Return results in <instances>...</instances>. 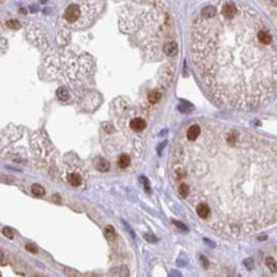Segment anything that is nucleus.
<instances>
[{
    "mask_svg": "<svg viewBox=\"0 0 277 277\" xmlns=\"http://www.w3.org/2000/svg\"><path fill=\"white\" fill-rule=\"evenodd\" d=\"M201 128L195 139L177 138L170 161L172 179L189 187L187 204H207L204 222L229 236L276 224L277 141L226 123Z\"/></svg>",
    "mask_w": 277,
    "mask_h": 277,
    "instance_id": "obj_1",
    "label": "nucleus"
},
{
    "mask_svg": "<svg viewBox=\"0 0 277 277\" xmlns=\"http://www.w3.org/2000/svg\"><path fill=\"white\" fill-rule=\"evenodd\" d=\"M192 56L202 83L220 105L250 110L266 104L277 84V42L254 9L216 12L192 26Z\"/></svg>",
    "mask_w": 277,
    "mask_h": 277,
    "instance_id": "obj_2",
    "label": "nucleus"
},
{
    "mask_svg": "<svg viewBox=\"0 0 277 277\" xmlns=\"http://www.w3.org/2000/svg\"><path fill=\"white\" fill-rule=\"evenodd\" d=\"M81 14H82V12H81V8H79L78 4H70L64 12V18L67 22L74 23L81 18Z\"/></svg>",
    "mask_w": 277,
    "mask_h": 277,
    "instance_id": "obj_3",
    "label": "nucleus"
},
{
    "mask_svg": "<svg viewBox=\"0 0 277 277\" xmlns=\"http://www.w3.org/2000/svg\"><path fill=\"white\" fill-rule=\"evenodd\" d=\"M129 125H130V129H132L133 132H143V130L147 128V123H146L144 119H142V117H134V119H132L130 123H129Z\"/></svg>",
    "mask_w": 277,
    "mask_h": 277,
    "instance_id": "obj_4",
    "label": "nucleus"
},
{
    "mask_svg": "<svg viewBox=\"0 0 277 277\" xmlns=\"http://www.w3.org/2000/svg\"><path fill=\"white\" fill-rule=\"evenodd\" d=\"M201 130H202V128H201L199 124H193L187 129L184 135L188 138V139H195V138L201 134Z\"/></svg>",
    "mask_w": 277,
    "mask_h": 277,
    "instance_id": "obj_5",
    "label": "nucleus"
},
{
    "mask_svg": "<svg viewBox=\"0 0 277 277\" xmlns=\"http://www.w3.org/2000/svg\"><path fill=\"white\" fill-rule=\"evenodd\" d=\"M68 183L72 185V187H79L82 183V179H81V175H79L78 172H70L68 175Z\"/></svg>",
    "mask_w": 277,
    "mask_h": 277,
    "instance_id": "obj_6",
    "label": "nucleus"
},
{
    "mask_svg": "<svg viewBox=\"0 0 277 277\" xmlns=\"http://www.w3.org/2000/svg\"><path fill=\"white\" fill-rule=\"evenodd\" d=\"M164 52H165L166 55H169V56L175 55V54L177 52V45H176V42H174V41L166 42L165 46H164Z\"/></svg>",
    "mask_w": 277,
    "mask_h": 277,
    "instance_id": "obj_7",
    "label": "nucleus"
},
{
    "mask_svg": "<svg viewBox=\"0 0 277 277\" xmlns=\"http://www.w3.org/2000/svg\"><path fill=\"white\" fill-rule=\"evenodd\" d=\"M130 165V157L128 155H122L117 158V166L120 169H127Z\"/></svg>",
    "mask_w": 277,
    "mask_h": 277,
    "instance_id": "obj_8",
    "label": "nucleus"
},
{
    "mask_svg": "<svg viewBox=\"0 0 277 277\" xmlns=\"http://www.w3.org/2000/svg\"><path fill=\"white\" fill-rule=\"evenodd\" d=\"M96 167L100 171H107L110 169V164L105 160V158H98L96 161Z\"/></svg>",
    "mask_w": 277,
    "mask_h": 277,
    "instance_id": "obj_9",
    "label": "nucleus"
},
{
    "mask_svg": "<svg viewBox=\"0 0 277 277\" xmlns=\"http://www.w3.org/2000/svg\"><path fill=\"white\" fill-rule=\"evenodd\" d=\"M160 98H161V93L158 91H156V90H153L148 93V101L151 104H157L158 101H160Z\"/></svg>",
    "mask_w": 277,
    "mask_h": 277,
    "instance_id": "obj_10",
    "label": "nucleus"
},
{
    "mask_svg": "<svg viewBox=\"0 0 277 277\" xmlns=\"http://www.w3.org/2000/svg\"><path fill=\"white\" fill-rule=\"evenodd\" d=\"M56 95H57V97H59V100H62V101H67L68 98H69V91H68L67 88H64V87L59 88L57 92H56Z\"/></svg>",
    "mask_w": 277,
    "mask_h": 277,
    "instance_id": "obj_11",
    "label": "nucleus"
},
{
    "mask_svg": "<svg viewBox=\"0 0 277 277\" xmlns=\"http://www.w3.org/2000/svg\"><path fill=\"white\" fill-rule=\"evenodd\" d=\"M31 190H32V193L35 194V195H37V197H42L44 194H45V189L40 185V184H33L32 185V188H31Z\"/></svg>",
    "mask_w": 277,
    "mask_h": 277,
    "instance_id": "obj_12",
    "label": "nucleus"
},
{
    "mask_svg": "<svg viewBox=\"0 0 277 277\" xmlns=\"http://www.w3.org/2000/svg\"><path fill=\"white\" fill-rule=\"evenodd\" d=\"M266 264L271 269V272H277V261H274L273 258L268 257V258L266 259Z\"/></svg>",
    "mask_w": 277,
    "mask_h": 277,
    "instance_id": "obj_13",
    "label": "nucleus"
},
{
    "mask_svg": "<svg viewBox=\"0 0 277 277\" xmlns=\"http://www.w3.org/2000/svg\"><path fill=\"white\" fill-rule=\"evenodd\" d=\"M179 110L182 111V112H190L192 110H193V106L190 105V104H188V102H185V101H183L182 104H180V106H179Z\"/></svg>",
    "mask_w": 277,
    "mask_h": 277,
    "instance_id": "obj_14",
    "label": "nucleus"
},
{
    "mask_svg": "<svg viewBox=\"0 0 277 277\" xmlns=\"http://www.w3.org/2000/svg\"><path fill=\"white\" fill-rule=\"evenodd\" d=\"M7 26H8L9 28H14V30H17V28L21 27L19 22H18V21H14V19H12V21H8V22H7Z\"/></svg>",
    "mask_w": 277,
    "mask_h": 277,
    "instance_id": "obj_15",
    "label": "nucleus"
},
{
    "mask_svg": "<svg viewBox=\"0 0 277 277\" xmlns=\"http://www.w3.org/2000/svg\"><path fill=\"white\" fill-rule=\"evenodd\" d=\"M26 249L28 250V252H31V253H37V247L35 245V244H32V243H28L27 245H26Z\"/></svg>",
    "mask_w": 277,
    "mask_h": 277,
    "instance_id": "obj_16",
    "label": "nucleus"
},
{
    "mask_svg": "<svg viewBox=\"0 0 277 277\" xmlns=\"http://www.w3.org/2000/svg\"><path fill=\"white\" fill-rule=\"evenodd\" d=\"M244 264H245V267H247V268H248L249 271H250V269H253V267H254V263H253V259H249V258L244 261Z\"/></svg>",
    "mask_w": 277,
    "mask_h": 277,
    "instance_id": "obj_17",
    "label": "nucleus"
},
{
    "mask_svg": "<svg viewBox=\"0 0 277 277\" xmlns=\"http://www.w3.org/2000/svg\"><path fill=\"white\" fill-rule=\"evenodd\" d=\"M3 232H4V235H5L7 237H9V239H13V232L10 231V229H7V227H5V229L3 230Z\"/></svg>",
    "mask_w": 277,
    "mask_h": 277,
    "instance_id": "obj_18",
    "label": "nucleus"
},
{
    "mask_svg": "<svg viewBox=\"0 0 277 277\" xmlns=\"http://www.w3.org/2000/svg\"><path fill=\"white\" fill-rule=\"evenodd\" d=\"M174 225L175 226H177L179 229H183V230H188V227L184 225V224H182V222H177V221H174Z\"/></svg>",
    "mask_w": 277,
    "mask_h": 277,
    "instance_id": "obj_19",
    "label": "nucleus"
},
{
    "mask_svg": "<svg viewBox=\"0 0 277 277\" xmlns=\"http://www.w3.org/2000/svg\"><path fill=\"white\" fill-rule=\"evenodd\" d=\"M144 237H146V239H148V242H152V243H155V242L157 240L156 237H155V236H152V235H144Z\"/></svg>",
    "mask_w": 277,
    "mask_h": 277,
    "instance_id": "obj_20",
    "label": "nucleus"
},
{
    "mask_svg": "<svg viewBox=\"0 0 277 277\" xmlns=\"http://www.w3.org/2000/svg\"><path fill=\"white\" fill-rule=\"evenodd\" d=\"M201 259H202V263L204 264V267L207 268V267H208V261H207V258H206V257H203V255H202V257H201Z\"/></svg>",
    "mask_w": 277,
    "mask_h": 277,
    "instance_id": "obj_21",
    "label": "nucleus"
},
{
    "mask_svg": "<svg viewBox=\"0 0 277 277\" xmlns=\"http://www.w3.org/2000/svg\"><path fill=\"white\" fill-rule=\"evenodd\" d=\"M144 185H146V190H147V192H149V185H148V182H147L146 177H144Z\"/></svg>",
    "mask_w": 277,
    "mask_h": 277,
    "instance_id": "obj_22",
    "label": "nucleus"
},
{
    "mask_svg": "<svg viewBox=\"0 0 277 277\" xmlns=\"http://www.w3.org/2000/svg\"><path fill=\"white\" fill-rule=\"evenodd\" d=\"M258 239H259V240H266V239H267V236H266V235H262V236L258 237Z\"/></svg>",
    "mask_w": 277,
    "mask_h": 277,
    "instance_id": "obj_23",
    "label": "nucleus"
},
{
    "mask_svg": "<svg viewBox=\"0 0 277 277\" xmlns=\"http://www.w3.org/2000/svg\"><path fill=\"white\" fill-rule=\"evenodd\" d=\"M41 2H42V3H45V2H47V0H41Z\"/></svg>",
    "mask_w": 277,
    "mask_h": 277,
    "instance_id": "obj_24",
    "label": "nucleus"
}]
</instances>
